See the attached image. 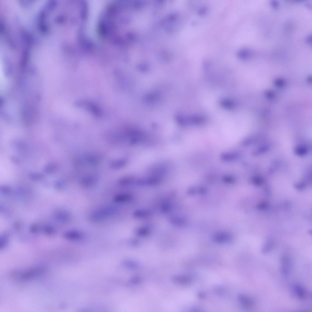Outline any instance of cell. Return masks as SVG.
I'll use <instances>...</instances> for the list:
<instances>
[{
	"instance_id": "obj_1",
	"label": "cell",
	"mask_w": 312,
	"mask_h": 312,
	"mask_svg": "<svg viewBox=\"0 0 312 312\" xmlns=\"http://www.w3.org/2000/svg\"><path fill=\"white\" fill-rule=\"evenodd\" d=\"M46 269L42 267H37L23 271H15L11 273L13 279L21 281L27 280L39 276L45 273Z\"/></svg>"
},
{
	"instance_id": "obj_2",
	"label": "cell",
	"mask_w": 312,
	"mask_h": 312,
	"mask_svg": "<svg viewBox=\"0 0 312 312\" xmlns=\"http://www.w3.org/2000/svg\"><path fill=\"white\" fill-rule=\"evenodd\" d=\"M117 209L113 206H108L97 210L91 214L90 219L93 222H98L106 219L115 215Z\"/></svg>"
},
{
	"instance_id": "obj_3",
	"label": "cell",
	"mask_w": 312,
	"mask_h": 312,
	"mask_svg": "<svg viewBox=\"0 0 312 312\" xmlns=\"http://www.w3.org/2000/svg\"><path fill=\"white\" fill-rule=\"evenodd\" d=\"M240 153L236 151L222 153L220 155L221 159L225 162H232L236 160L240 157Z\"/></svg>"
},
{
	"instance_id": "obj_4",
	"label": "cell",
	"mask_w": 312,
	"mask_h": 312,
	"mask_svg": "<svg viewBox=\"0 0 312 312\" xmlns=\"http://www.w3.org/2000/svg\"><path fill=\"white\" fill-rule=\"evenodd\" d=\"M64 236L68 240L74 241L80 239L82 236V234L78 231L72 230L65 232Z\"/></svg>"
},
{
	"instance_id": "obj_5",
	"label": "cell",
	"mask_w": 312,
	"mask_h": 312,
	"mask_svg": "<svg viewBox=\"0 0 312 312\" xmlns=\"http://www.w3.org/2000/svg\"><path fill=\"white\" fill-rule=\"evenodd\" d=\"M239 301L241 305L247 308L251 307L253 305V301L248 296L240 294L238 296Z\"/></svg>"
},
{
	"instance_id": "obj_6",
	"label": "cell",
	"mask_w": 312,
	"mask_h": 312,
	"mask_svg": "<svg viewBox=\"0 0 312 312\" xmlns=\"http://www.w3.org/2000/svg\"><path fill=\"white\" fill-rule=\"evenodd\" d=\"M80 104H82L87 110L91 111L96 115L99 116L101 113L98 107L94 103L91 102H84ZM83 106V107H84Z\"/></svg>"
},
{
	"instance_id": "obj_7",
	"label": "cell",
	"mask_w": 312,
	"mask_h": 312,
	"mask_svg": "<svg viewBox=\"0 0 312 312\" xmlns=\"http://www.w3.org/2000/svg\"><path fill=\"white\" fill-rule=\"evenodd\" d=\"M96 182V178L92 176H88L83 178L81 181V184L83 187L88 188L94 185Z\"/></svg>"
},
{
	"instance_id": "obj_8",
	"label": "cell",
	"mask_w": 312,
	"mask_h": 312,
	"mask_svg": "<svg viewBox=\"0 0 312 312\" xmlns=\"http://www.w3.org/2000/svg\"><path fill=\"white\" fill-rule=\"evenodd\" d=\"M132 196L128 194H121L115 196L113 198V201L117 203H121L128 202L131 200Z\"/></svg>"
},
{
	"instance_id": "obj_9",
	"label": "cell",
	"mask_w": 312,
	"mask_h": 312,
	"mask_svg": "<svg viewBox=\"0 0 312 312\" xmlns=\"http://www.w3.org/2000/svg\"><path fill=\"white\" fill-rule=\"evenodd\" d=\"M127 161L125 159L115 160L111 162L110 166L112 168L119 169L124 167Z\"/></svg>"
},
{
	"instance_id": "obj_10",
	"label": "cell",
	"mask_w": 312,
	"mask_h": 312,
	"mask_svg": "<svg viewBox=\"0 0 312 312\" xmlns=\"http://www.w3.org/2000/svg\"><path fill=\"white\" fill-rule=\"evenodd\" d=\"M230 236L227 234L219 233L216 235L213 238V240L218 243H224L229 241Z\"/></svg>"
},
{
	"instance_id": "obj_11",
	"label": "cell",
	"mask_w": 312,
	"mask_h": 312,
	"mask_svg": "<svg viewBox=\"0 0 312 312\" xmlns=\"http://www.w3.org/2000/svg\"><path fill=\"white\" fill-rule=\"evenodd\" d=\"M135 181V178L131 176H127L123 177L119 181V184L122 186L130 185Z\"/></svg>"
},
{
	"instance_id": "obj_12",
	"label": "cell",
	"mask_w": 312,
	"mask_h": 312,
	"mask_svg": "<svg viewBox=\"0 0 312 312\" xmlns=\"http://www.w3.org/2000/svg\"><path fill=\"white\" fill-rule=\"evenodd\" d=\"M56 216L58 220L63 222L68 221L70 218L69 214L65 212H62L58 213L56 214Z\"/></svg>"
},
{
	"instance_id": "obj_13",
	"label": "cell",
	"mask_w": 312,
	"mask_h": 312,
	"mask_svg": "<svg viewBox=\"0 0 312 312\" xmlns=\"http://www.w3.org/2000/svg\"><path fill=\"white\" fill-rule=\"evenodd\" d=\"M57 166L54 163H50L44 167V173L51 174L56 172L57 170Z\"/></svg>"
},
{
	"instance_id": "obj_14",
	"label": "cell",
	"mask_w": 312,
	"mask_h": 312,
	"mask_svg": "<svg viewBox=\"0 0 312 312\" xmlns=\"http://www.w3.org/2000/svg\"><path fill=\"white\" fill-rule=\"evenodd\" d=\"M295 291L299 298L301 299L305 298V292L303 288L299 285H296L294 287Z\"/></svg>"
},
{
	"instance_id": "obj_15",
	"label": "cell",
	"mask_w": 312,
	"mask_h": 312,
	"mask_svg": "<svg viewBox=\"0 0 312 312\" xmlns=\"http://www.w3.org/2000/svg\"><path fill=\"white\" fill-rule=\"evenodd\" d=\"M253 52L248 49H244L241 50L239 53V56L241 58L247 59L253 55Z\"/></svg>"
},
{
	"instance_id": "obj_16",
	"label": "cell",
	"mask_w": 312,
	"mask_h": 312,
	"mask_svg": "<svg viewBox=\"0 0 312 312\" xmlns=\"http://www.w3.org/2000/svg\"><path fill=\"white\" fill-rule=\"evenodd\" d=\"M150 213L148 211L145 210H140L135 211L133 215L135 217L139 218H145L150 215Z\"/></svg>"
},
{
	"instance_id": "obj_17",
	"label": "cell",
	"mask_w": 312,
	"mask_h": 312,
	"mask_svg": "<svg viewBox=\"0 0 312 312\" xmlns=\"http://www.w3.org/2000/svg\"><path fill=\"white\" fill-rule=\"evenodd\" d=\"M222 105L225 108L231 109L234 107V104L232 101L227 99H223L221 102Z\"/></svg>"
},
{
	"instance_id": "obj_18",
	"label": "cell",
	"mask_w": 312,
	"mask_h": 312,
	"mask_svg": "<svg viewBox=\"0 0 312 312\" xmlns=\"http://www.w3.org/2000/svg\"><path fill=\"white\" fill-rule=\"evenodd\" d=\"M170 221L172 224L176 225H182L185 223L184 219L177 217H173L170 218Z\"/></svg>"
},
{
	"instance_id": "obj_19",
	"label": "cell",
	"mask_w": 312,
	"mask_h": 312,
	"mask_svg": "<svg viewBox=\"0 0 312 312\" xmlns=\"http://www.w3.org/2000/svg\"><path fill=\"white\" fill-rule=\"evenodd\" d=\"M273 246V242L271 241L267 242L264 246L262 252L264 254H267L269 253L272 249Z\"/></svg>"
},
{
	"instance_id": "obj_20",
	"label": "cell",
	"mask_w": 312,
	"mask_h": 312,
	"mask_svg": "<svg viewBox=\"0 0 312 312\" xmlns=\"http://www.w3.org/2000/svg\"><path fill=\"white\" fill-rule=\"evenodd\" d=\"M30 179L34 181H39L43 179L44 175L40 173H34L30 175Z\"/></svg>"
},
{
	"instance_id": "obj_21",
	"label": "cell",
	"mask_w": 312,
	"mask_h": 312,
	"mask_svg": "<svg viewBox=\"0 0 312 312\" xmlns=\"http://www.w3.org/2000/svg\"><path fill=\"white\" fill-rule=\"evenodd\" d=\"M149 233V230L145 228H140L136 230V233L140 236H144L147 235Z\"/></svg>"
},
{
	"instance_id": "obj_22",
	"label": "cell",
	"mask_w": 312,
	"mask_h": 312,
	"mask_svg": "<svg viewBox=\"0 0 312 312\" xmlns=\"http://www.w3.org/2000/svg\"><path fill=\"white\" fill-rule=\"evenodd\" d=\"M8 242L7 237L5 235H3L1 238L0 242V246L1 248H3L7 245Z\"/></svg>"
},
{
	"instance_id": "obj_23",
	"label": "cell",
	"mask_w": 312,
	"mask_h": 312,
	"mask_svg": "<svg viewBox=\"0 0 312 312\" xmlns=\"http://www.w3.org/2000/svg\"><path fill=\"white\" fill-rule=\"evenodd\" d=\"M65 186V183L63 181H59L56 182L55 186L56 188L61 189L63 188Z\"/></svg>"
},
{
	"instance_id": "obj_24",
	"label": "cell",
	"mask_w": 312,
	"mask_h": 312,
	"mask_svg": "<svg viewBox=\"0 0 312 312\" xmlns=\"http://www.w3.org/2000/svg\"><path fill=\"white\" fill-rule=\"evenodd\" d=\"M223 180L228 183H232L234 181V178L232 176H224Z\"/></svg>"
},
{
	"instance_id": "obj_25",
	"label": "cell",
	"mask_w": 312,
	"mask_h": 312,
	"mask_svg": "<svg viewBox=\"0 0 312 312\" xmlns=\"http://www.w3.org/2000/svg\"><path fill=\"white\" fill-rule=\"evenodd\" d=\"M44 232L48 234H51L54 232V229L51 226H47L44 229Z\"/></svg>"
},
{
	"instance_id": "obj_26",
	"label": "cell",
	"mask_w": 312,
	"mask_h": 312,
	"mask_svg": "<svg viewBox=\"0 0 312 312\" xmlns=\"http://www.w3.org/2000/svg\"><path fill=\"white\" fill-rule=\"evenodd\" d=\"M268 207V204L265 202L261 203L258 206V208L260 210H263L267 208Z\"/></svg>"
},
{
	"instance_id": "obj_27",
	"label": "cell",
	"mask_w": 312,
	"mask_h": 312,
	"mask_svg": "<svg viewBox=\"0 0 312 312\" xmlns=\"http://www.w3.org/2000/svg\"><path fill=\"white\" fill-rule=\"evenodd\" d=\"M271 7L274 9H277L279 6V3L276 1H272L271 3Z\"/></svg>"
},
{
	"instance_id": "obj_28",
	"label": "cell",
	"mask_w": 312,
	"mask_h": 312,
	"mask_svg": "<svg viewBox=\"0 0 312 312\" xmlns=\"http://www.w3.org/2000/svg\"><path fill=\"white\" fill-rule=\"evenodd\" d=\"M216 291H217V293H218V294L219 295H222V294H223L225 292L224 290L223 289L221 288H218L217 289Z\"/></svg>"
},
{
	"instance_id": "obj_29",
	"label": "cell",
	"mask_w": 312,
	"mask_h": 312,
	"mask_svg": "<svg viewBox=\"0 0 312 312\" xmlns=\"http://www.w3.org/2000/svg\"><path fill=\"white\" fill-rule=\"evenodd\" d=\"M306 42L308 44H311V36L309 35L307 36L306 39Z\"/></svg>"
}]
</instances>
